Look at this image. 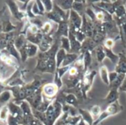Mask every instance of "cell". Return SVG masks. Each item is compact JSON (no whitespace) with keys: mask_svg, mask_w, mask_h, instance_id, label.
<instances>
[{"mask_svg":"<svg viewBox=\"0 0 126 125\" xmlns=\"http://www.w3.org/2000/svg\"><path fill=\"white\" fill-rule=\"evenodd\" d=\"M126 15V10L125 7V4L119 5L116 7L115 12H114V16L117 18H123Z\"/></svg>","mask_w":126,"mask_h":125,"instance_id":"20","label":"cell"},{"mask_svg":"<svg viewBox=\"0 0 126 125\" xmlns=\"http://www.w3.org/2000/svg\"><path fill=\"white\" fill-rule=\"evenodd\" d=\"M88 125V124H87L83 119H82V118H81L80 120L79 121V122L78 123V125Z\"/></svg>","mask_w":126,"mask_h":125,"instance_id":"30","label":"cell"},{"mask_svg":"<svg viewBox=\"0 0 126 125\" xmlns=\"http://www.w3.org/2000/svg\"><path fill=\"white\" fill-rule=\"evenodd\" d=\"M119 93H120L119 90L110 88L109 94L104 99V101H106L108 105H111V104L118 101L119 100Z\"/></svg>","mask_w":126,"mask_h":125,"instance_id":"6","label":"cell"},{"mask_svg":"<svg viewBox=\"0 0 126 125\" xmlns=\"http://www.w3.org/2000/svg\"><path fill=\"white\" fill-rule=\"evenodd\" d=\"M96 74H97L96 71L94 70H92V71H86L83 76V78L81 80V90L83 97L85 99H86L87 93L92 86V84L94 83V79Z\"/></svg>","mask_w":126,"mask_h":125,"instance_id":"2","label":"cell"},{"mask_svg":"<svg viewBox=\"0 0 126 125\" xmlns=\"http://www.w3.org/2000/svg\"><path fill=\"white\" fill-rule=\"evenodd\" d=\"M104 50H105V53H106V57H108L113 64L117 65L118 60H119V56L118 55H116L113 52L112 49H107L104 47Z\"/></svg>","mask_w":126,"mask_h":125,"instance_id":"17","label":"cell"},{"mask_svg":"<svg viewBox=\"0 0 126 125\" xmlns=\"http://www.w3.org/2000/svg\"><path fill=\"white\" fill-rule=\"evenodd\" d=\"M75 35L76 39H77L80 43H82L86 40V34H85L81 29H80V30H78V32H76L75 34Z\"/></svg>","mask_w":126,"mask_h":125,"instance_id":"23","label":"cell"},{"mask_svg":"<svg viewBox=\"0 0 126 125\" xmlns=\"http://www.w3.org/2000/svg\"><path fill=\"white\" fill-rule=\"evenodd\" d=\"M50 28H51V25H50V24L47 23V24L44 25V32H48L49 31Z\"/></svg>","mask_w":126,"mask_h":125,"instance_id":"29","label":"cell"},{"mask_svg":"<svg viewBox=\"0 0 126 125\" xmlns=\"http://www.w3.org/2000/svg\"><path fill=\"white\" fill-rule=\"evenodd\" d=\"M119 91H126V77L123 80V83L122 84V85L120 86V89H119Z\"/></svg>","mask_w":126,"mask_h":125,"instance_id":"28","label":"cell"},{"mask_svg":"<svg viewBox=\"0 0 126 125\" xmlns=\"http://www.w3.org/2000/svg\"><path fill=\"white\" fill-rule=\"evenodd\" d=\"M78 112H79V115L81 116L82 119H83L88 124V125H93L94 119L89 111L80 108V109H78Z\"/></svg>","mask_w":126,"mask_h":125,"instance_id":"9","label":"cell"},{"mask_svg":"<svg viewBox=\"0 0 126 125\" xmlns=\"http://www.w3.org/2000/svg\"><path fill=\"white\" fill-rule=\"evenodd\" d=\"M61 45H62L61 49H64L66 52H70L71 51V44H70L69 38L68 37H61Z\"/></svg>","mask_w":126,"mask_h":125,"instance_id":"22","label":"cell"},{"mask_svg":"<svg viewBox=\"0 0 126 125\" xmlns=\"http://www.w3.org/2000/svg\"><path fill=\"white\" fill-rule=\"evenodd\" d=\"M119 60L115 67V71L118 74H126V55L125 51H123L118 54Z\"/></svg>","mask_w":126,"mask_h":125,"instance_id":"4","label":"cell"},{"mask_svg":"<svg viewBox=\"0 0 126 125\" xmlns=\"http://www.w3.org/2000/svg\"><path fill=\"white\" fill-rule=\"evenodd\" d=\"M58 87L55 83L47 84L44 88V92L48 97H53L58 91Z\"/></svg>","mask_w":126,"mask_h":125,"instance_id":"7","label":"cell"},{"mask_svg":"<svg viewBox=\"0 0 126 125\" xmlns=\"http://www.w3.org/2000/svg\"><path fill=\"white\" fill-rule=\"evenodd\" d=\"M64 100L67 105L75 108L77 107L78 105V99L77 97L73 94H68L67 95H66L64 97Z\"/></svg>","mask_w":126,"mask_h":125,"instance_id":"15","label":"cell"},{"mask_svg":"<svg viewBox=\"0 0 126 125\" xmlns=\"http://www.w3.org/2000/svg\"><path fill=\"white\" fill-rule=\"evenodd\" d=\"M85 1H74L72 4V10L81 15V13L85 10Z\"/></svg>","mask_w":126,"mask_h":125,"instance_id":"18","label":"cell"},{"mask_svg":"<svg viewBox=\"0 0 126 125\" xmlns=\"http://www.w3.org/2000/svg\"><path fill=\"white\" fill-rule=\"evenodd\" d=\"M44 3V5H45V8L47 11H51L52 10V7H53V4H52V2L51 1H43Z\"/></svg>","mask_w":126,"mask_h":125,"instance_id":"27","label":"cell"},{"mask_svg":"<svg viewBox=\"0 0 126 125\" xmlns=\"http://www.w3.org/2000/svg\"><path fill=\"white\" fill-rule=\"evenodd\" d=\"M99 73H100V78L102 80V81L108 86H109V70L107 69V67L106 66H102L100 67V69H99Z\"/></svg>","mask_w":126,"mask_h":125,"instance_id":"10","label":"cell"},{"mask_svg":"<svg viewBox=\"0 0 126 125\" xmlns=\"http://www.w3.org/2000/svg\"><path fill=\"white\" fill-rule=\"evenodd\" d=\"M66 55V52L63 49H60L58 50L57 53H56V55H55V61H56V68L57 69H59L62 63H63V61L65 58Z\"/></svg>","mask_w":126,"mask_h":125,"instance_id":"12","label":"cell"},{"mask_svg":"<svg viewBox=\"0 0 126 125\" xmlns=\"http://www.w3.org/2000/svg\"><path fill=\"white\" fill-rule=\"evenodd\" d=\"M123 111V107L119 102V100L111 105H109L106 109L104 111H103L101 114L100 115V116L94 122L93 125H99L103 121H104L107 118L117 115L120 113V112H122Z\"/></svg>","mask_w":126,"mask_h":125,"instance_id":"1","label":"cell"},{"mask_svg":"<svg viewBox=\"0 0 126 125\" xmlns=\"http://www.w3.org/2000/svg\"><path fill=\"white\" fill-rule=\"evenodd\" d=\"M69 31V27L67 21H63L59 24V27L57 32L58 35H61V37H68Z\"/></svg>","mask_w":126,"mask_h":125,"instance_id":"11","label":"cell"},{"mask_svg":"<svg viewBox=\"0 0 126 125\" xmlns=\"http://www.w3.org/2000/svg\"><path fill=\"white\" fill-rule=\"evenodd\" d=\"M93 119H94V122L100 116V115L101 114L102 111H101V108L100 105H93L91 108H90V111H89Z\"/></svg>","mask_w":126,"mask_h":125,"instance_id":"19","label":"cell"},{"mask_svg":"<svg viewBox=\"0 0 126 125\" xmlns=\"http://www.w3.org/2000/svg\"><path fill=\"white\" fill-rule=\"evenodd\" d=\"M95 53H96V58L99 63H102L106 57V53L104 50V46L102 45H98L95 48Z\"/></svg>","mask_w":126,"mask_h":125,"instance_id":"16","label":"cell"},{"mask_svg":"<svg viewBox=\"0 0 126 125\" xmlns=\"http://www.w3.org/2000/svg\"><path fill=\"white\" fill-rule=\"evenodd\" d=\"M117 76H118V73L116 72L115 71H111V72L109 73V83H110V84H111V83H113V82L116 80V78L117 77ZM110 84H109V85H110Z\"/></svg>","mask_w":126,"mask_h":125,"instance_id":"26","label":"cell"},{"mask_svg":"<svg viewBox=\"0 0 126 125\" xmlns=\"http://www.w3.org/2000/svg\"><path fill=\"white\" fill-rule=\"evenodd\" d=\"M82 55H83V65H84V71L86 73V71H89L88 69L92 64V54H91V52L87 51Z\"/></svg>","mask_w":126,"mask_h":125,"instance_id":"14","label":"cell"},{"mask_svg":"<svg viewBox=\"0 0 126 125\" xmlns=\"http://www.w3.org/2000/svg\"><path fill=\"white\" fill-rule=\"evenodd\" d=\"M79 58V55L76 53H66L61 66H70Z\"/></svg>","mask_w":126,"mask_h":125,"instance_id":"8","label":"cell"},{"mask_svg":"<svg viewBox=\"0 0 126 125\" xmlns=\"http://www.w3.org/2000/svg\"><path fill=\"white\" fill-rule=\"evenodd\" d=\"M85 14L89 15L90 18V20L92 21H96V16H95V12L91 9L90 7H87L85 10Z\"/></svg>","mask_w":126,"mask_h":125,"instance_id":"24","label":"cell"},{"mask_svg":"<svg viewBox=\"0 0 126 125\" xmlns=\"http://www.w3.org/2000/svg\"><path fill=\"white\" fill-rule=\"evenodd\" d=\"M125 77H126V74H118V76L116 78V80L109 85V89L110 88H114V89L119 90L120 86L122 85V84L123 83V80H124Z\"/></svg>","mask_w":126,"mask_h":125,"instance_id":"13","label":"cell"},{"mask_svg":"<svg viewBox=\"0 0 126 125\" xmlns=\"http://www.w3.org/2000/svg\"><path fill=\"white\" fill-rule=\"evenodd\" d=\"M74 1H58V5L60 6V7L63 10H71L72 9V4H73Z\"/></svg>","mask_w":126,"mask_h":125,"instance_id":"21","label":"cell"},{"mask_svg":"<svg viewBox=\"0 0 126 125\" xmlns=\"http://www.w3.org/2000/svg\"><path fill=\"white\" fill-rule=\"evenodd\" d=\"M122 1H100L96 2L95 7L109 13L110 15L114 14L115 9L117 6L123 4H122Z\"/></svg>","mask_w":126,"mask_h":125,"instance_id":"3","label":"cell"},{"mask_svg":"<svg viewBox=\"0 0 126 125\" xmlns=\"http://www.w3.org/2000/svg\"><path fill=\"white\" fill-rule=\"evenodd\" d=\"M97 46V43L93 39H91L90 38H86V40L81 43L80 52L81 54H83L87 51L92 52V50L95 49Z\"/></svg>","mask_w":126,"mask_h":125,"instance_id":"5","label":"cell"},{"mask_svg":"<svg viewBox=\"0 0 126 125\" xmlns=\"http://www.w3.org/2000/svg\"><path fill=\"white\" fill-rule=\"evenodd\" d=\"M114 43H115V41L112 39V38H107L104 41V43H103V46L105 48H107V49H112L113 46H114Z\"/></svg>","mask_w":126,"mask_h":125,"instance_id":"25","label":"cell"},{"mask_svg":"<svg viewBox=\"0 0 126 125\" xmlns=\"http://www.w3.org/2000/svg\"><path fill=\"white\" fill-rule=\"evenodd\" d=\"M125 7H126V4H125Z\"/></svg>","mask_w":126,"mask_h":125,"instance_id":"31","label":"cell"},{"mask_svg":"<svg viewBox=\"0 0 126 125\" xmlns=\"http://www.w3.org/2000/svg\"></svg>","mask_w":126,"mask_h":125,"instance_id":"32","label":"cell"}]
</instances>
